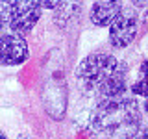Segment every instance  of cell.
Listing matches in <instances>:
<instances>
[{"instance_id":"cell-5","label":"cell","mask_w":148,"mask_h":139,"mask_svg":"<svg viewBox=\"0 0 148 139\" xmlns=\"http://www.w3.org/2000/svg\"><path fill=\"white\" fill-rule=\"evenodd\" d=\"M30 59V46L24 35L18 34H4L0 37V65L4 67H17Z\"/></svg>"},{"instance_id":"cell-3","label":"cell","mask_w":148,"mask_h":139,"mask_svg":"<svg viewBox=\"0 0 148 139\" xmlns=\"http://www.w3.org/2000/svg\"><path fill=\"white\" fill-rule=\"evenodd\" d=\"M6 8L9 32L26 35L41 21L43 9L35 0H0Z\"/></svg>"},{"instance_id":"cell-11","label":"cell","mask_w":148,"mask_h":139,"mask_svg":"<svg viewBox=\"0 0 148 139\" xmlns=\"http://www.w3.org/2000/svg\"><path fill=\"white\" fill-rule=\"evenodd\" d=\"M132 6L135 9H148V0H132Z\"/></svg>"},{"instance_id":"cell-1","label":"cell","mask_w":148,"mask_h":139,"mask_svg":"<svg viewBox=\"0 0 148 139\" xmlns=\"http://www.w3.org/2000/svg\"><path fill=\"white\" fill-rule=\"evenodd\" d=\"M91 126L106 139H146L148 128L141 104L133 96L102 98L91 115Z\"/></svg>"},{"instance_id":"cell-4","label":"cell","mask_w":148,"mask_h":139,"mask_svg":"<svg viewBox=\"0 0 148 139\" xmlns=\"http://www.w3.org/2000/svg\"><path fill=\"white\" fill-rule=\"evenodd\" d=\"M139 22H141L139 13L133 8H120L117 17L109 24V34H108L109 45L117 50L130 46L139 34Z\"/></svg>"},{"instance_id":"cell-14","label":"cell","mask_w":148,"mask_h":139,"mask_svg":"<svg viewBox=\"0 0 148 139\" xmlns=\"http://www.w3.org/2000/svg\"><path fill=\"white\" fill-rule=\"evenodd\" d=\"M113 2H120V0H113Z\"/></svg>"},{"instance_id":"cell-10","label":"cell","mask_w":148,"mask_h":139,"mask_svg":"<svg viewBox=\"0 0 148 139\" xmlns=\"http://www.w3.org/2000/svg\"><path fill=\"white\" fill-rule=\"evenodd\" d=\"M35 2L41 6V9H50V11H54V9L61 4V0H35Z\"/></svg>"},{"instance_id":"cell-6","label":"cell","mask_w":148,"mask_h":139,"mask_svg":"<svg viewBox=\"0 0 148 139\" xmlns=\"http://www.w3.org/2000/svg\"><path fill=\"white\" fill-rule=\"evenodd\" d=\"M96 95H98V100H102V98H117V96L128 95V72H126V65L120 63L117 71H115L108 80L98 87Z\"/></svg>"},{"instance_id":"cell-7","label":"cell","mask_w":148,"mask_h":139,"mask_svg":"<svg viewBox=\"0 0 148 139\" xmlns=\"http://www.w3.org/2000/svg\"><path fill=\"white\" fill-rule=\"evenodd\" d=\"M120 2H113V0H96L89 9V19L95 26L98 28H109L113 19L117 17L120 11Z\"/></svg>"},{"instance_id":"cell-8","label":"cell","mask_w":148,"mask_h":139,"mask_svg":"<svg viewBox=\"0 0 148 139\" xmlns=\"http://www.w3.org/2000/svg\"><path fill=\"white\" fill-rule=\"evenodd\" d=\"M82 9H83L82 0H61V4L54 9L52 15L54 26H58L59 30L69 28L74 21H78V17L82 15Z\"/></svg>"},{"instance_id":"cell-12","label":"cell","mask_w":148,"mask_h":139,"mask_svg":"<svg viewBox=\"0 0 148 139\" xmlns=\"http://www.w3.org/2000/svg\"><path fill=\"white\" fill-rule=\"evenodd\" d=\"M141 109H143V115H145V119H148V96L145 98V102H143Z\"/></svg>"},{"instance_id":"cell-2","label":"cell","mask_w":148,"mask_h":139,"mask_svg":"<svg viewBox=\"0 0 148 139\" xmlns=\"http://www.w3.org/2000/svg\"><path fill=\"white\" fill-rule=\"evenodd\" d=\"M119 58L109 52H92L80 61L76 69V78L85 89L98 91V87L119 69Z\"/></svg>"},{"instance_id":"cell-9","label":"cell","mask_w":148,"mask_h":139,"mask_svg":"<svg viewBox=\"0 0 148 139\" xmlns=\"http://www.w3.org/2000/svg\"><path fill=\"white\" fill-rule=\"evenodd\" d=\"M130 89H132V93L135 96H143V98L148 96V59H143L141 61L137 76H135V80L132 82Z\"/></svg>"},{"instance_id":"cell-13","label":"cell","mask_w":148,"mask_h":139,"mask_svg":"<svg viewBox=\"0 0 148 139\" xmlns=\"http://www.w3.org/2000/svg\"><path fill=\"white\" fill-rule=\"evenodd\" d=\"M0 139H8V137H6V133H4L2 130H0Z\"/></svg>"}]
</instances>
